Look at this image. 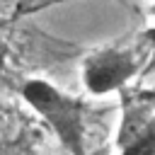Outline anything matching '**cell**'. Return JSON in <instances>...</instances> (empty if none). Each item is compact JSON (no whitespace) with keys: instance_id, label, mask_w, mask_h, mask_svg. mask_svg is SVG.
Wrapping results in <instances>:
<instances>
[{"instance_id":"cell-3","label":"cell","mask_w":155,"mask_h":155,"mask_svg":"<svg viewBox=\"0 0 155 155\" xmlns=\"http://www.w3.org/2000/svg\"><path fill=\"white\" fill-rule=\"evenodd\" d=\"M119 148V155H155V116L128 140H124Z\"/></svg>"},{"instance_id":"cell-2","label":"cell","mask_w":155,"mask_h":155,"mask_svg":"<svg viewBox=\"0 0 155 155\" xmlns=\"http://www.w3.org/2000/svg\"><path fill=\"white\" fill-rule=\"evenodd\" d=\"M140 58L133 51L124 48H99L90 56H85L80 78L90 94H109L126 87V82L138 73Z\"/></svg>"},{"instance_id":"cell-1","label":"cell","mask_w":155,"mask_h":155,"mask_svg":"<svg viewBox=\"0 0 155 155\" xmlns=\"http://www.w3.org/2000/svg\"><path fill=\"white\" fill-rule=\"evenodd\" d=\"M24 104L53 131L68 155H87L85 148V104L82 99L58 90L44 78H27L19 85Z\"/></svg>"},{"instance_id":"cell-4","label":"cell","mask_w":155,"mask_h":155,"mask_svg":"<svg viewBox=\"0 0 155 155\" xmlns=\"http://www.w3.org/2000/svg\"><path fill=\"white\" fill-rule=\"evenodd\" d=\"M10 61V41H7V34H5V22L0 17V70L7 65Z\"/></svg>"},{"instance_id":"cell-5","label":"cell","mask_w":155,"mask_h":155,"mask_svg":"<svg viewBox=\"0 0 155 155\" xmlns=\"http://www.w3.org/2000/svg\"><path fill=\"white\" fill-rule=\"evenodd\" d=\"M143 39H145V41H148V44H150V46L155 48V27L145 29V31H143Z\"/></svg>"},{"instance_id":"cell-6","label":"cell","mask_w":155,"mask_h":155,"mask_svg":"<svg viewBox=\"0 0 155 155\" xmlns=\"http://www.w3.org/2000/svg\"><path fill=\"white\" fill-rule=\"evenodd\" d=\"M12 150V143H7V140H0V155H7Z\"/></svg>"},{"instance_id":"cell-7","label":"cell","mask_w":155,"mask_h":155,"mask_svg":"<svg viewBox=\"0 0 155 155\" xmlns=\"http://www.w3.org/2000/svg\"><path fill=\"white\" fill-rule=\"evenodd\" d=\"M7 155H31V153H29V150H17V148L12 145V150H10Z\"/></svg>"}]
</instances>
